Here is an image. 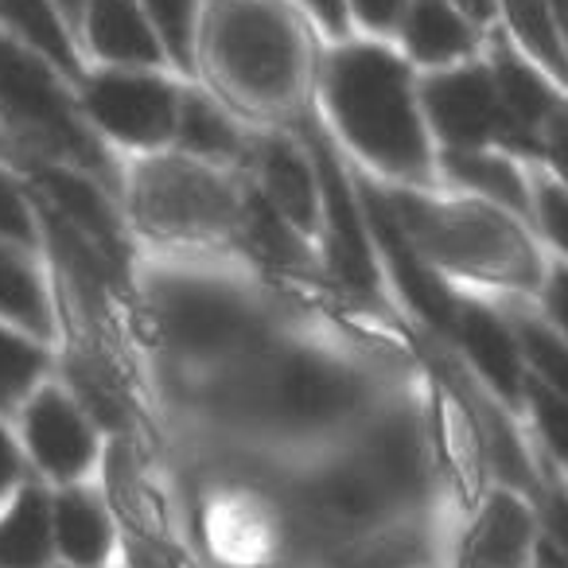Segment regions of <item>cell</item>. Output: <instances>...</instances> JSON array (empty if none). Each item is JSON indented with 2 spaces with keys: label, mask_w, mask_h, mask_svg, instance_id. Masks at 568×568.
Masks as SVG:
<instances>
[{
  "label": "cell",
  "mask_w": 568,
  "mask_h": 568,
  "mask_svg": "<svg viewBox=\"0 0 568 568\" xmlns=\"http://www.w3.org/2000/svg\"><path fill=\"white\" fill-rule=\"evenodd\" d=\"M175 144H180L183 156L206 160V164H226V160L250 156V136L203 90H183Z\"/></svg>",
  "instance_id": "cell-21"
},
{
  "label": "cell",
  "mask_w": 568,
  "mask_h": 568,
  "mask_svg": "<svg viewBox=\"0 0 568 568\" xmlns=\"http://www.w3.org/2000/svg\"><path fill=\"white\" fill-rule=\"evenodd\" d=\"M452 339L459 343V351L467 355L471 371L487 382L490 394H498L506 405H518L529 389L526 378V355H521V343L514 335V327H506L483 304H464L459 301L456 332Z\"/></svg>",
  "instance_id": "cell-16"
},
{
  "label": "cell",
  "mask_w": 568,
  "mask_h": 568,
  "mask_svg": "<svg viewBox=\"0 0 568 568\" xmlns=\"http://www.w3.org/2000/svg\"><path fill=\"white\" fill-rule=\"evenodd\" d=\"M490 74H495L498 102H503L506 144L510 149H537L545 121L557 110V94H552L549 82L541 79V71L534 63H526V59H518L506 48L495 51Z\"/></svg>",
  "instance_id": "cell-19"
},
{
  "label": "cell",
  "mask_w": 568,
  "mask_h": 568,
  "mask_svg": "<svg viewBox=\"0 0 568 568\" xmlns=\"http://www.w3.org/2000/svg\"><path fill=\"white\" fill-rule=\"evenodd\" d=\"M552 20H557L560 43H565V51H568V0H552Z\"/></svg>",
  "instance_id": "cell-38"
},
{
  "label": "cell",
  "mask_w": 568,
  "mask_h": 568,
  "mask_svg": "<svg viewBox=\"0 0 568 568\" xmlns=\"http://www.w3.org/2000/svg\"><path fill=\"white\" fill-rule=\"evenodd\" d=\"M28 483V456L20 436L9 433V425L0 420V503L12 495V490Z\"/></svg>",
  "instance_id": "cell-32"
},
{
  "label": "cell",
  "mask_w": 568,
  "mask_h": 568,
  "mask_svg": "<svg viewBox=\"0 0 568 568\" xmlns=\"http://www.w3.org/2000/svg\"><path fill=\"white\" fill-rule=\"evenodd\" d=\"M358 199H363V211L366 222H371V234L374 245H378V261H382V273L394 276L397 293L405 296L413 312L433 327L436 335H448L456 332V316H459V301L448 293V284L436 276L433 261L417 250V242L409 237V230L402 226L397 211L389 206L386 191L371 187L363 183L358 187Z\"/></svg>",
  "instance_id": "cell-11"
},
{
  "label": "cell",
  "mask_w": 568,
  "mask_h": 568,
  "mask_svg": "<svg viewBox=\"0 0 568 568\" xmlns=\"http://www.w3.org/2000/svg\"><path fill=\"white\" fill-rule=\"evenodd\" d=\"M545 301H549V316L557 320V327L565 332V339H568V268H557V273H552Z\"/></svg>",
  "instance_id": "cell-36"
},
{
  "label": "cell",
  "mask_w": 568,
  "mask_h": 568,
  "mask_svg": "<svg viewBox=\"0 0 568 568\" xmlns=\"http://www.w3.org/2000/svg\"><path fill=\"white\" fill-rule=\"evenodd\" d=\"M420 110L448 149L506 144V118L487 67H452L420 87Z\"/></svg>",
  "instance_id": "cell-13"
},
{
  "label": "cell",
  "mask_w": 568,
  "mask_h": 568,
  "mask_svg": "<svg viewBox=\"0 0 568 568\" xmlns=\"http://www.w3.org/2000/svg\"><path fill=\"white\" fill-rule=\"evenodd\" d=\"M304 136V149L316 160L320 175V237H324V257L335 281L358 301H378L382 296V261L378 245H374L371 222H366L363 199L351 180L347 164L335 156V144L316 118L296 121Z\"/></svg>",
  "instance_id": "cell-8"
},
{
  "label": "cell",
  "mask_w": 568,
  "mask_h": 568,
  "mask_svg": "<svg viewBox=\"0 0 568 568\" xmlns=\"http://www.w3.org/2000/svg\"><path fill=\"white\" fill-rule=\"evenodd\" d=\"M529 405H534V425L541 433V444L552 459L560 464V471H568V397L552 394V389L529 382L526 389Z\"/></svg>",
  "instance_id": "cell-30"
},
{
  "label": "cell",
  "mask_w": 568,
  "mask_h": 568,
  "mask_svg": "<svg viewBox=\"0 0 568 568\" xmlns=\"http://www.w3.org/2000/svg\"><path fill=\"white\" fill-rule=\"evenodd\" d=\"M250 160L261 199L301 234H320V175L312 152L293 136L268 133L250 141Z\"/></svg>",
  "instance_id": "cell-15"
},
{
  "label": "cell",
  "mask_w": 568,
  "mask_h": 568,
  "mask_svg": "<svg viewBox=\"0 0 568 568\" xmlns=\"http://www.w3.org/2000/svg\"><path fill=\"white\" fill-rule=\"evenodd\" d=\"M51 521L55 552L63 568H118L121 565V521L105 490L90 483L51 487Z\"/></svg>",
  "instance_id": "cell-14"
},
{
  "label": "cell",
  "mask_w": 568,
  "mask_h": 568,
  "mask_svg": "<svg viewBox=\"0 0 568 568\" xmlns=\"http://www.w3.org/2000/svg\"><path fill=\"white\" fill-rule=\"evenodd\" d=\"M444 172L464 187L487 195L503 211L526 214L529 211V191L521 172L506 156L490 149H444Z\"/></svg>",
  "instance_id": "cell-24"
},
{
  "label": "cell",
  "mask_w": 568,
  "mask_h": 568,
  "mask_svg": "<svg viewBox=\"0 0 568 568\" xmlns=\"http://www.w3.org/2000/svg\"><path fill=\"white\" fill-rule=\"evenodd\" d=\"M503 12L521 48L541 67H549L557 79H568V51L552 20V0H503Z\"/></svg>",
  "instance_id": "cell-26"
},
{
  "label": "cell",
  "mask_w": 568,
  "mask_h": 568,
  "mask_svg": "<svg viewBox=\"0 0 568 568\" xmlns=\"http://www.w3.org/2000/svg\"><path fill=\"white\" fill-rule=\"evenodd\" d=\"M459 4H464L475 20H490V12H495V0H459Z\"/></svg>",
  "instance_id": "cell-39"
},
{
  "label": "cell",
  "mask_w": 568,
  "mask_h": 568,
  "mask_svg": "<svg viewBox=\"0 0 568 568\" xmlns=\"http://www.w3.org/2000/svg\"><path fill=\"white\" fill-rule=\"evenodd\" d=\"M0 24L24 43H32L43 59L59 67L67 79H82L79 51H74L71 28L55 12L51 0H0Z\"/></svg>",
  "instance_id": "cell-23"
},
{
  "label": "cell",
  "mask_w": 568,
  "mask_h": 568,
  "mask_svg": "<svg viewBox=\"0 0 568 568\" xmlns=\"http://www.w3.org/2000/svg\"><path fill=\"white\" fill-rule=\"evenodd\" d=\"M402 40L409 59L428 67H448L475 48L471 20L452 0H409L402 17Z\"/></svg>",
  "instance_id": "cell-20"
},
{
  "label": "cell",
  "mask_w": 568,
  "mask_h": 568,
  "mask_svg": "<svg viewBox=\"0 0 568 568\" xmlns=\"http://www.w3.org/2000/svg\"><path fill=\"white\" fill-rule=\"evenodd\" d=\"M304 4H308L312 17H316L320 24H324L332 36H343V32H347V20H351L347 0H304Z\"/></svg>",
  "instance_id": "cell-35"
},
{
  "label": "cell",
  "mask_w": 568,
  "mask_h": 568,
  "mask_svg": "<svg viewBox=\"0 0 568 568\" xmlns=\"http://www.w3.org/2000/svg\"><path fill=\"white\" fill-rule=\"evenodd\" d=\"M537 214H541V226L552 237V245H560L568 253V187L545 183L537 191Z\"/></svg>",
  "instance_id": "cell-31"
},
{
  "label": "cell",
  "mask_w": 568,
  "mask_h": 568,
  "mask_svg": "<svg viewBox=\"0 0 568 568\" xmlns=\"http://www.w3.org/2000/svg\"><path fill=\"white\" fill-rule=\"evenodd\" d=\"M180 98L168 79L133 67H105L82 79V110L90 125L105 133L110 141L129 144L141 152H160L164 144H175L180 129Z\"/></svg>",
  "instance_id": "cell-9"
},
{
  "label": "cell",
  "mask_w": 568,
  "mask_h": 568,
  "mask_svg": "<svg viewBox=\"0 0 568 568\" xmlns=\"http://www.w3.org/2000/svg\"><path fill=\"white\" fill-rule=\"evenodd\" d=\"M203 48L214 82L250 110H288L301 98V28L273 0H211Z\"/></svg>",
  "instance_id": "cell-5"
},
{
  "label": "cell",
  "mask_w": 568,
  "mask_h": 568,
  "mask_svg": "<svg viewBox=\"0 0 568 568\" xmlns=\"http://www.w3.org/2000/svg\"><path fill=\"white\" fill-rule=\"evenodd\" d=\"M133 214L141 230L168 242L237 237L250 187L195 156H152L133 172Z\"/></svg>",
  "instance_id": "cell-7"
},
{
  "label": "cell",
  "mask_w": 568,
  "mask_h": 568,
  "mask_svg": "<svg viewBox=\"0 0 568 568\" xmlns=\"http://www.w3.org/2000/svg\"><path fill=\"white\" fill-rule=\"evenodd\" d=\"M51 4H55V12L63 17V24L74 32V28H82V17H87L90 0H51Z\"/></svg>",
  "instance_id": "cell-37"
},
{
  "label": "cell",
  "mask_w": 568,
  "mask_h": 568,
  "mask_svg": "<svg viewBox=\"0 0 568 568\" xmlns=\"http://www.w3.org/2000/svg\"><path fill=\"white\" fill-rule=\"evenodd\" d=\"M149 12L152 28H156L160 43H164L168 59L180 63L183 71H195V17L199 0H141Z\"/></svg>",
  "instance_id": "cell-28"
},
{
  "label": "cell",
  "mask_w": 568,
  "mask_h": 568,
  "mask_svg": "<svg viewBox=\"0 0 568 568\" xmlns=\"http://www.w3.org/2000/svg\"><path fill=\"white\" fill-rule=\"evenodd\" d=\"M514 335H518V343H521L526 366L537 374V386L568 397V339L565 335L537 324V320H518Z\"/></svg>",
  "instance_id": "cell-27"
},
{
  "label": "cell",
  "mask_w": 568,
  "mask_h": 568,
  "mask_svg": "<svg viewBox=\"0 0 568 568\" xmlns=\"http://www.w3.org/2000/svg\"><path fill=\"white\" fill-rule=\"evenodd\" d=\"M0 237H9L20 250H32L43 237L32 191L20 187L17 175H9L4 168H0Z\"/></svg>",
  "instance_id": "cell-29"
},
{
  "label": "cell",
  "mask_w": 568,
  "mask_h": 568,
  "mask_svg": "<svg viewBox=\"0 0 568 568\" xmlns=\"http://www.w3.org/2000/svg\"><path fill=\"white\" fill-rule=\"evenodd\" d=\"M4 152H9V144H4V133H0V156H4Z\"/></svg>",
  "instance_id": "cell-40"
},
{
  "label": "cell",
  "mask_w": 568,
  "mask_h": 568,
  "mask_svg": "<svg viewBox=\"0 0 568 568\" xmlns=\"http://www.w3.org/2000/svg\"><path fill=\"white\" fill-rule=\"evenodd\" d=\"M545 549L541 506L514 487H495L459 537V568H537Z\"/></svg>",
  "instance_id": "cell-12"
},
{
  "label": "cell",
  "mask_w": 568,
  "mask_h": 568,
  "mask_svg": "<svg viewBox=\"0 0 568 568\" xmlns=\"http://www.w3.org/2000/svg\"><path fill=\"white\" fill-rule=\"evenodd\" d=\"M20 444L28 467L51 487L87 483L90 471L102 464L98 420L63 386H40L20 405Z\"/></svg>",
  "instance_id": "cell-10"
},
{
  "label": "cell",
  "mask_w": 568,
  "mask_h": 568,
  "mask_svg": "<svg viewBox=\"0 0 568 568\" xmlns=\"http://www.w3.org/2000/svg\"><path fill=\"white\" fill-rule=\"evenodd\" d=\"M0 320L32 339L51 335V301L40 273L28 261V250L0 237Z\"/></svg>",
  "instance_id": "cell-22"
},
{
  "label": "cell",
  "mask_w": 568,
  "mask_h": 568,
  "mask_svg": "<svg viewBox=\"0 0 568 568\" xmlns=\"http://www.w3.org/2000/svg\"><path fill=\"white\" fill-rule=\"evenodd\" d=\"M0 568H59L48 483L28 479L0 503Z\"/></svg>",
  "instance_id": "cell-18"
},
{
  "label": "cell",
  "mask_w": 568,
  "mask_h": 568,
  "mask_svg": "<svg viewBox=\"0 0 568 568\" xmlns=\"http://www.w3.org/2000/svg\"><path fill=\"white\" fill-rule=\"evenodd\" d=\"M59 568H63V565H59Z\"/></svg>",
  "instance_id": "cell-41"
},
{
  "label": "cell",
  "mask_w": 568,
  "mask_h": 568,
  "mask_svg": "<svg viewBox=\"0 0 568 568\" xmlns=\"http://www.w3.org/2000/svg\"><path fill=\"white\" fill-rule=\"evenodd\" d=\"M82 28H87L90 51L110 67L149 71L168 59L141 0H90Z\"/></svg>",
  "instance_id": "cell-17"
},
{
  "label": "cell",
  "mask_w": 568,
  "mask_h": 568,
  "mask_svg": "<svg viewBox=\"0 0 568 568\" xmlns=\"http://www.w3.org/2000/svg\"><path fill=\"white\" fill-rule=\"evenodd\" d=\"M43 371H48L43 343L0 320V413L24 405L40 389Z\"/></svg>",
  "instance_id": "cell-25"
},
{
  "label": "cell",
  "mask_w": 568,
  "mask_h": 568,
  "mask_svg": "<svg viewBox=\"0 0 568 568\" xmlns=\"http://www.w3.org/2000/svg\"><path fill=\"white\" fill-rule=\"evenodd\" d=\"M347 9L371 32H389V28H402L409 0H347Z\"/></svg>",
  "instance_id": "cell-34"
},
{
  "label": "cell",
  "mask_w": 568,
  "mask_h": 568,
  "mask_svg": "<svg viewBox=\"0 0 568 568\" xmlns=\"http://www.w3.org/2000/svg\"><path fill=\"white\" fill-rule=\"evenodd\" d=\"M59 67L43 59L32 43L12 36L0 24V121L32 160L67 164L74 172L94 175L110 187L118 168L105 156V144L98 129L90 125L79 98L59 79Z\"/></svg>",
  "instance_id": "cell-4"
},
{
  "label": "cell",
  "mask_w": 568,
  "mask_h": 568,
  "mask_svg": "<svg viewBox=\"0 0 568 568\" xmlns=\"http://www.w3.org/2000/svg\"><path fill=\"white\" fill-rule=\"evenodd\" d=\"M320 87L343 141L366 164L397 183H425L433 175L420 94L402 55L382 43H343L327 55Z\"/></svg>",
  "instance_id": "cell-1"
},
{
  "label": "cell",
  "mask_w": 568,
  "mask_h": 568,
  "mask_svg": "<svg viewBox=\"0 0 568 568\" xmlns=\"http://www.w3.org/2000/svg\"><path fill=\"white\" fill-rule=\"evenodd\" d=\"M144 304L160 343L191 363H242L273 339V304L222 268H152Z\"/></svg>",
  "instance_id": "cell-3"
},
{
  "label": "cell",
  "mask_w": 568,
  "mask_h": 568,
  "mask_svg": "<svg viewBox=\"0 0 568 568\" xmlns=\"http://www.w3.org/2000/svg\"><path fill=\"white\" fill-rule=\"evenodd\" d=\"M537 149L549 156V164L557 168V175L565 180L568 187V102H557V110L549 113V121H545L541 129V144Z\"/></svg>",
  "instance_id": "cell-33"
},
{
  "label": "cell",
  "mask_w": 568,
  "mask_h": 568,
  "mask_svg": "<svg viewBox=\"0 0 568 568\" xmlns=\"http://www.w3.org/2000/svg\"><path fill=\"white\" fill-rule=\"evenodd\" d=\"M389 206L433 265L503 284H534V253L503 211L475 203H433L417 191L389 187Z\"/></svg>",
  "instance_id": "cell-6"
},
{
  "label": "cell",
  "mask_w": 568,
  "mask_h": 568,
  "mask_svg": "<svg viewBox=\"0 0 568 568\" xmlns=\"http://www.w3.org/2000/svg\"><path fill=\"white\" fill-rule=\"evenodd\" d=\"M222 405L237 420L281 436H304L339 425L358 413L371 394L363 366L308 343L261 347L222 382Z\"/></svg>",
  "instance_id": "cell-2"
}]
</instances>
